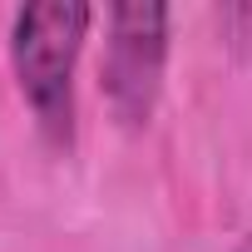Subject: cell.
Wrapping results in <instances>:
<instances>
[{
    "label": "cell",
    "instance_id": "2",
    "mask_svg": "<svg viewBox=\"0 0 252 252\" xmlns=\"http://www.w3.org/2000/svg\"><path fill=\"white\" fill-rule=\"evenodd\" d=\"M168 69V5L158 0H119L109 10V40L99 64V89L119 129H144L163 94Z\"/></svg>",
    "mask_w": 252,
    "mask_h": 252
},
{
    "label": "cell",
    "instance_id": "3",
    "mask_svg": "<svg viewBox=\"0 0 252 252\" xmlns=\"http://www.w3.org/2000/svg\"><path fill=\"white\" fill-rule=\"evenodd\" d=\"M237 252H252V237H242V242H237Z\"/></svg>",
    "mask_w": 252,
    "mask_h": 252
},
{
    "label": "cell",
    "instance_id": "1",
    "mask_svg": "<svg viewBox=\"0 0 252 252\" xmlns=\"http://www.w3.org/2000/svg\"><path fill=\"white\" fill-rule=\"evenodd\" d=\"M94 10L84 0H40L25 5L10 25L15 84L55 149L74 144V69L89 40Z\"/></svg>",
    "mask_w": 252,
    "mask_h": 252
}]
</instances>
